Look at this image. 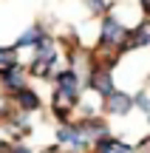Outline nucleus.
<instances>
[{
  "instance_id": "f257e3e1",
  "label": "nucleus",
  "mask_w": 150,
  "mask_h": 153,
  "mask_svg": "<svg viewBox=\"0 0 150 153\" xmlns=\"http://www.w3.org/2000/svg\"><path fill=\"white\" fill-rule=\"evenodd\" d=\"M57 148L62 153H88L91 145H88V139L79 131L77 122H65V125L57 128Z\"/></svg>"
},
{
  "instance_id": "f03ea898",
  "label": "nucleus",
  "mask_w": 150,
  "mask_h": 153,
  "mask_svg": "<svg viewBox=\"0 0 150 153\" xmlns=\"http://www.w3.org/2000/svg\"><path fill=\"white\" fill-rule=\"evenodd\" d=\"M54 91H60L62 97L74 99V102L79 105V94H82V76H79L74 68H57L54 74Z\"/></svg>"
},
{
  "instance_id": "7ed1b4c3",
  "label": "nucleus",
  "mask_w": 150,
  "mask_h": 153,
  "mask_svg": "<svg viewBox=\"0 0 150 153\" xmlns=\"http://www.w3.org/2000/svg\"><path fill=\"white\" fill-rule=\"evenodd\" d=\"M125 37H128V28L116 20V17H105L99 28V48L111 51V48H122Z\"/></svg>"
},
{
  "instance_id": "20e7f679",
  "label": "nucleus",
  "mask_w": 150,
  "mask_h": 153,
  "mask_svg": "<svg viewBox=\"0 0 150 153\" xmlns=\"http://www.w3.org/2000/svg\"><path fill=\"white\" fill-rule=\"evenodd\" d=\"M28 85V74H26V65L20 62H11V65L0 68V91L3 94H14L20 88Z\"/></svg>"
},
{
  "instance_id": "39448f33",
  "label": "nucleus",
  "mask_w": 150,
  "mask_h": 153,
  "mask_svg": "<svg viewBox=\"0 0 150 153\" xmlns=\"http://www.w3.org/2000/svg\"><path fill=\"white\" fill-rule=\"evenodd\" d=\"M3 131H6V139H9V142H23V139L31 133V122H28L26 114L11 108L9 116L3 119Z\"/></svg>"
},
{
  "instance_id": "423d86ee",
  "label": "nucleus",
  "mask_w": 150,
  "mask_h": 153,
  "mask_svg": "<svg viewBox=\"0 0 150 153\" xmlns=\"http://www.w3.org/2000/svg\"><path fill=\"white\" fill-rule=\"evenodd\" d=\"M9 99H11V108L14 111H20V114H37L40 108H43V97H40L34 88H20V91H14V94H9Z\"/></svg>"
},
{
  "instance_id": "0eeeda50",
  "label": "nucleus",
  "mask_w": 150,
  "mask_h": 153,
  "mask_svg": "<svg viewBox=\"0 0 150 153\" xmlns=\"http://www.w3.org/2000/svg\"><path fill=\"white\" fill-rule=\"evenodd\" d=\"M77 125H79V131L85 133V139H88V145H91V148H94L99 139L111 136V131H108V122L102 119V116H79V119H77Z\"/></svg>"
},
{
  "instance_id": "6e6552de",
  "label": "nucleus",
  "mask_w": 150,
  "mask_h": 153,
  "mask_svg": "<svg viewBox=\"0 0 150 153\" xmlns=\"http://www.w3.org/2000/svg\"><path fill=\"white\" fill-rule=\"evenodd\" d=\"M102 108H105V114H111V116H128L130 108H133V97L113 88V91L102 99Z\"/></svg>"
},
{
  "instance_id": "1a4fd4ad",
  "label": "nucleus",
  "mask_w": 150,
  "mask_h": 153,
  "mask_svg": "<svg viewBox=\"0 0 150 153\" xmlns=\"http://www.w3.org/2000/svg\"><path fill=\"white\" fill-rule=\"evenodd\" d=\"M48 111H51L54 119H60V125H65V122H71L74 111H77V102L68 99V97H62L60 91H54V94H51V99H48Z\"/></svg>"
},
{
  "instance_id": "9d476101",
  "label": "nucleus",
  "mask_w": 150,
  "mask_h": 153,
  "mask_svg": "<svg viewBox=\"0 0 150 153\" xmlns=\"http://www.w3.org/2000/svg\"><path fill=\"white\" fill-rule=\"evenodd\" d=\"M31 60H43V62L57 65V62H60V43H57L54 37H48V34H45V37L34 45V57H31Z\"/></svg>"
},
{
  "instance_id": "9b49d317",
  "label": "nucleus",
  "mask_w": 150,
  "mask_h": 153,
  "mask_svg": "<svg viewBox=\"0 0 150 153\" xmlns=\"http://www.w3.org/2000/svg\"><path fill=\"white\" fill-rule=\"evenodd\" d=\"M91 153H136V148H130V145L122 142V139L105 136V139H99V142L94 145V150H91Z\"/></svg>"
},
{
  "instance_id": "f8f14e48",
  "label": "nucleus",
  "mask_w": 150,
  "mask_h": 153,
  "mask_svg": "<svg viewBox=\"0 0 150 153\" xmlns=\"http://www.w3.org/2000/svg\"><path fill=\"white\" fill-rule=\"evenodd\" d=\"M45 34H48V31H45V28L40 26V23H37V26H28L26 31H23L20 37H17V43H14V48H34V45H37L40 40L45 37Z\"/></svg>"
},
{
  "instance_id": "ddd939ff",
  "label": "nucleus",
  "mask_w": 150,
  "mask_h": 153,
  "mask_svg": "<svg viewBox=\"0 0 150 153\" xmlns=\"http://www.w3.org/2000/svg\"><path fill=\"white\" fill-rule=\"evenodd\" d=\"M28 76H34V79H54L57 74V65H51V62H43V60H31L26 68Z\"/></svg>"
},
{
  "instance_id": "4468645a",
  "label": "nucleus",
  "mask_w": 150,
  "mask_h": 153,
  "mask_svg": "<svg viewBox=\"0 0 150 153\" xmlns=\"http://www.w3.org/2000/svg\"><path fill=\"white\" fill-rule=\"evenodd\" d=\"M11 62H17V48L14 45H0V68L11 65Z\"/></svg>"
},
{
  "instance_id": "2eb2a0df",
  "label": "nucleus",
  "mask_w": 150,
  "mask_h": 153,
  "mask_svg": "<svg viewBox=\"0 0 150 153\" xmlns=\"http://www.w3.org/2000/svg\"><path fill=\"white\" fill-rule=\"evenodd\" d=\"M85 6H88L91 14H105V11H108V3H105V0H85Z\"/></svg>"
},
{
  "instance_id": "dca6fc26",
  "label": "nucleus",
  "mask_w": 150,
  "mask_h": 153,
  "mask_svg": "<svg viewBox=\"0 0 150 153\" xmlns=\"http://www.w3.org/2000/svg\"><path fill=\"white\" fill-rule=\"evenodd\" d=\"M9 111H11V99H9V94L0 91V125H3V119L9 116Z\"/></svg>"
},
{
  "instance_id": "f3484780",
  "label": "nucleus",
  "mask_w": 150,
  "mask_h": 153,
  "mask_svg": "<svg viewBox=\"0 0 150 153\" xmlns=\"http://www.w3.org/2000/svg\"><path fill=\"white\" fill-rule=\"evenodd\" d=\"M133 105H136V108H142L145 114H150V99H147V94H136V97H133Z\"/></svg>"
},
{
  "instance_id": "a211bd4d",
  "label": "nucleus",
  "mask_w": 150,
  "mask_h": 153,
  "mask_svg": "<svg viewBox=\"0 0 150 153\" xmlns=\"http://www.w3.org/2000/svg\"><path fill=\"white\" fill-rule=\"evenodd\" d=\"M6 153H34V150L28 148L26 142H11V145H9V150H6Z\"/></svg>"
},
{
  "instance_id": "6ab92c4d",
  "label": "nucleus",
  "mask_w": 150,
  "mask_h": 153,
  "mask_svg": "<svg viewBox=\"0 0 150 153\" xmlns=\"http://www.w3.org/2000/svg\"><path fill=\"white\" fill-rule=\"evenodd\" d=\"M9 145H11V142L3 136V133H0V153H6V150H9Z\"/></svg>"
},
{
  "instance_id": "aec40b11",
  "label": "nucleus",
  "mask_w": 150,
  "mask_h": 153,
  "mask_svg": "<svg viewBox=\"0 0 150 153\" xmlns=\"http://www.w3.org/2000/svg\"><path fill=\"white\" fill-rule=\"evenodd\" d=\"M40 153H62L60 148H57V145H51V148H43V150H40Z\"/></svg>"
},
{
  "instance_id": "412c9836",
  "label": "nucleus",
  "mask_w": 150,
  "mask_h": 153,
  "mask_svg": "<svg viewBox=\"0 0 150 153\" xmlns=\"http://www.w3.org/2000/svg\"><path fill=\"white\" fill-rule=\"evenodd\" d=\"M142 6H145V11L150 14V0H142Z\"/></svg>"
},
{
  "instance_id": "4be33fe9",
  "label": "nucleus",
  "mask_w": 150,
  "mask_h": 153,
  "mask_svg": "<svg viewBox=\"0 0 150 153\" xmlns=\"http://www.w3.org/2000/svg\"><path fill=\"white\" fill-rule=\"evenodd\" d=\"M147 116H150V114H147Z\"/></svg>"
}]
</instances>
